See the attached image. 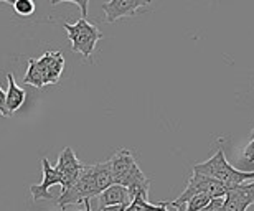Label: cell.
Returning a JSON list of instances; mask_svg holds the SVG:
<instances>
[{
  "instance_id": "6da1fadb",
  "label": "cell",
  "mask_w": 254,
  "mask_h": 211,
  "mask_svg": "<svg viewBox=\"0 0 254 211\" xmlns=\"http://www.w3.org/2000/svg\"><path fill=\"white\" fill-rule=\"evenodd\" d=\"M109 160L113 167L114 185L126 187L129 190L130 198H134L137 193H149L150 180L139 168L129 149H119Z\"/></svg>"
},
{
  "instance_id": "7a4b0ae2",
  "label": "cell",
  "mask_w": 254,
  "mask_h": 211,
  "mask_svg": "<svg viewBox=\"0 0 254 211\" xmlns=\"http://www.w3.org/2000/svg\"><path fill=\"white\" fill-rule=\"evenodd\" d=\"M193 173L206 175V177L220 180L226 187H235V185H241L254 180V172H241V170H236L226 160L223 149H218L216 154H213L206 162L196 163L193 167Z\"/></svg>"
},
{
  "instance_id": "3957f363",
  "label": "cell",
  "mask_w": 254,
  "mask_h": 211,
  "mask_svg": "<svg viewBox=\"0 0 254 211\" xmlns=\"http://www.w3.org/2000/svg\"><path fill=\"white\" fill-rule=\"evenodd\" d=\"M101 192L96 185V178H94V168L93 165H84L83 170H81L79 178L76 180V183L73 187H69L68 190L62 192L57 200L58 207H68V205H79L84 203L86 200H91L94 197H99Z\"/></svg>"
},
{
  "instance_id": "277c9868",
  "label": "cell",
  "mask_w": 254,
  "mask_h": 211,
  "mask_svg": "<svg viewBox=\"0 0 254 211\" xmlns=\"http://www.w3.org/2000/svg\"><path fill=\"white\" fill-rule=\"evenodd\" d=\"M63 27L68 32L71 50L81 53L84 58H91L96 43L103 38V33L99 32L98 27L89 23L86 18H79L76 23H63Z\"/></svg>"
},
{
  "instance_id": "5b68a950",
  "label": "cell",
  "mask_w": 254,
  "mask_h": 211,
  "mask_svg": "<svg viewBox=\"0 0 254 211\" xmlns=\"http://www.w3.org/2000/svg\"><path fill=\"white\" fill-rule=\"evenodd\" d=\"M198 195H210L211 200L225 198L226 197V185L220 182V180L206 177V175L193 173L191 178L189 180V183H187L184 193H182L175 202H170L169 207L177 208V207H182V205H187L191 198L198 197Z\"/></svg>"
},
{
  "instance_id": "8992f818",
  "label": "cell",
  "mask_w": 254,
  "mask_h": 211,
  "mask_svg": "<svg viewBox=\"0 0 254 211\" xmlns=\"http://www.w3.org/2000/svg\"><path fill=\"white\" fill-rule=\"evenodd\" d=\"M83 167L84 165L79 162L71 147H66L63 152L58 155V163L55 165V168H57V172L60 173V177H62L63 192L76 183V180L79 178Z\"/></svg>"
},
{
  "instance_id": "52a82bcc",
  "label": "cell",
  "mask_w": 254,
  "mask_h": 211,
  "mask_svg": "<svg viewBox=\"0 0 254 211\" xmlns=\"http://www.w3.org/2000/svg\"><path fill=\"white\" fill-rule=\"evenodd\" d=\"M254 205V180L235 187H226L225 211H246Z\"/></svg>"
},
{
  "instance_id": "ba28073f",
  "label": "cell",
  "mask_w": 254,
  "mask_h": 211,
  "mask_svg": "<svg viewBox=\"0 0 254 211\" xmlns=\"http://www.w3.org/2000/svg\"><path fill=\"white\" fill-rule=\"evenodd\" d=\"M150 2L147 0H111L103 3V10L106 13V22L113 23L116 20L135 15L139 10L149 7Z\"/></svg>"
},
{
  "instance_id": "9c48e42d",
  "label": "cell",
  "mask_w": 254,
  "mask_h": 211,
  "mask_svg": "<svg viewBox=\"0 0 254 211\" xmlns=\"http://www.w3.org/2000/svg\"><path fill=\"white\" fill-rule=\"evenodd\" d=\"M42 165H43L42 183L30 187V192H32V197L35 202H38V200H55L53 195L50 193V188L55 187V185H62V177H60V173L57 172V168L50 165V160L47 157L42 158Z\"/></svg>"
},
{
  "instance_id": "30bf717a",
  "label": "cell",
  "mask_w": 254,
  "mask_h": 211,
  "mask_svg": "<svg viewBox=\"0 0 254 211\" xmlns=\"http://www.w3.org/2000/svg\"><path fill=\"white\" fill-rule=\"evenodd\" d=\"M37 59H38V64L43 69L47 84L60 83V78H62V73L64 69L63 54L60 52H47V53H43V56H40Z\"/></svg>"
},
{
  "instance_id": "8fae6325",
  "label": "cell",
  "mask_w": 254,
  "mask_h": 211,
  "mask_svg": "<svg viewBox=\"0 0 254 211\" xmlns=\"http://www.w3.org/2000/svg\"><path fill=\"white\" fill-rule=\"evenodd\" d=\"M98 200L99 210H104L108 207H129L132 203L129 190L126 187H121V185H113L108 190H104L98 197Z\"/></svg>"
},
{
  "instance_id": "7c38bea8",
  "label": "cell",
  "mask_w": 254,
  "mask_h": 211,
  "mask_svg": "<svg viewBox=\"0 0 254 211\" xmlns=\"http://www.w3.org/2000/svg\"><path fill=\"white\" fill-rule=\"evenodd\" d=\"M7 81H8V91H7V101H5V106H7L8 114L12 115L13 112H17V110L23 106L25 98H27V93H25V89L17 86L13 73L7 74Z\"/></svg>"
},
{
  "instance_id": "4fadbf2b",
  "label": "cell",
  "mask_w": 254,
  "mask_h": 211,
  "mask_svg": "<svg viewBox=\"0 0 254 211\" xmlns=\"http://www.w3.org/2000/svg\"><path fill=\"white\" fill-rule=\"evenodd\" d=\"M94 178H96V185H98L99 192L103 193L104 190H108L109 187L114 185V177H113V167H111V160H106V162L101 163H94Z\"/></svg>"
},
{
  "instance_id": "5bb4252c",
  "label": "cell",
  "mask_w": 254,
  "mask_h": 211,
  "mask_svg": "<svg viewBox=\"0 0 254 211\" xmlns=\"http://www.w3.org/2000/svg\"><path fill=\"white\" fill-rule=\"evenodd\" d=\"M23 83L30 84V86H33V88H38V89L43 88V86H47L43 69L38 64V59H35V58L28 59V71L23 76Z\"/></svg>"
},
{
  "instance_id": "9a60e30c",
  "label": "cell",
  "mask_w": 254,
  "mask_h": 211,
  "mask_svg": "<svg viewBox=\"0 0 254 211\" xmlns=\"http://www.w3.org/2000/svg\"><path fill=\"white\" fill-rule=\"evenodd\" d=\"M211 202L210 195H198L187 203V211H203Z\"/></svg>"
},
{
  "instance_id": "2e32d148",
  "label": "cell",
  "mask_w": 254,
  "mask_h": 211,
  "mask_svg": "<svg viewBox=\"0 0 254 211\" xmlns=\"http://www.w3.org/2000/svg\"><path fill=\"white\" fill-rule=\"evenodd\" d=\"M13 8H15V12L18 15H22V17H30L37 7H35L33 0H15Z\"/></svg>"
},
{
  "instance_id": "e0dca14e",
  "label": "cell",
  "mask_w": 254,
  "mask_h": 211,
  "mask_svg": "<svg viewBox=\"0 0 254 211\" xmlns=\"http://www.w3.org/2000/svg\"><path fill=\"white\" fill-rule=\"evenodd\" d=\"M243 158H245L246 165L254 163V129H253V132L250 135V142L246 144L245 150H243Z\"/></svg>"
},
{
  "instance_id": "ac0fdd59",
  "label": "cell",
  "mask_w": 254,
  "mask_h": 211,
  "mask_svg": "<svg viewBox=\"0 0 254 211\" xmlns=\"http://www.w3.org/2000/svg\"><path fill=\"white\" fill-rule=\"evenodd\" d=\"M223 203H225V198L211 200L210 205H208V207L203 211H225V208H223Z\"/></svg>"
},
{
  "instance_id": "d6986e66",
  "label": "cell",
  "mask_w": 254,
  "mask_h": 211,
  "mask_svg": "<svg viewBox=\"0 0 254 211\" xmlns=\"http://www.w3.org/2000/svg\"><path fill=\"white\" fill-rule=\"evenodd\" d=\"M5 101H7V93L3 91L2 86H0V114L5 115V117H8V110H7V106H5Z\"/></svg>"
},
{
  "instance_id": "ffe728a7",
  "label": "cell",
  "mask_w": 254,
  "mask_h": 211,
  "mask_svg": "<svg viewBox=\"0 0 254 211\" xmlns=\"http://www.w3.org/2000/svg\"><path fill=\"white\" fill-rule=\"evenodd\" d=\"M71 3L78 5L81 8V18H86V15H88V2H71Z\"/></svg>"
},
{
  "instance_id": "44dd1931",
  "label": "cell",
  "mask_w": 254,
  "mask_h": 211,
  "mask_svg": "<svg viewBox=\"0 0 254 211\" xmlns=\"http://www.w3.org/2000/svg\"><path fill=\"white\" fill-rule=\"evenodd\" d=\"M127 207H108V208H104V210H101V211H126Z\"/></svg>"
}]
</instances>
